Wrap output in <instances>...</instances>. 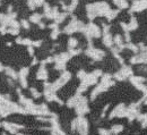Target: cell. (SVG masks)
<instances>
[{
    "label": "cell",
    "mask_w": 147,
    "mask_h": 135,
    "mask_svg": "<svg viewBox=\"0 0 147 135\" xmlns=\"http://www.w3.org/2000/svg\"><path fill=\"white\" fill-rule=\"evenodd\" d=\"M38 78H47V71L44 69V67H41L40 71H38Z\"/></svg>",
    "instance_id": "7a4b0ae2"
},
{
    "label": "cell",
    "mask_w": 147,
    "mask_h": 135,
    "mask_svg": "<svg viewBox=\"0 0 147 135\" xmlns=\"http://www.w3.org/2000/svg\"><path fill=\"white\" fill-rule=\"evenodd\" d=\"M22 24H23V26H24L25 28H28V24H27L26 20H22Z\"/></svg>",
    "instance_id": "5b68a950"
},
{
    "label": "cell",
    "mask_w": 147,
    "mask_h": 135,
    "mask_svg": "<svg viewBox=\"0 0 147 135\" xmlns=\"http://www.w3.org/2000/svg\"><path fill=\"white\" fill-rule=\"evenodd\" d=\"M31 92H32V94L35 96V98H38V96H40L38 92H37L36 90H34V89H31Z\"/></svg>",
    "instance_id": "277c9868"
},
{
    "label": "cell",
    "mask_w": 147,
    "mask_h": 135,
    "mask_svg": "<svg viewBox=\"0 0 147 135\" xmlns=\"http://www.w3.org/2000/svg\"><path fill=\"white\" fill-rule=\"evenodd\" d=\"M6 74L8 75V76L13 77V78H17V75H16V73L11 69V68H9V67H7L6 68Z\"/></svg>",
    "instance_id": "6da1fadb"
},
{
    "label": "cell",
    "mask_w": 147,
    "mask_h": 135,
    "mask_svg": "<svg viewBox=\"0 0 147 135\" xmlns=\"http://www.w3.org/2000/svg\"><path fill=\"white\" fill-rule=\"evenodd\" d=\"M40 19H41V15H38V14H34V15L31 17V20L34 22V23H37Z\"/></svg>",
    "instance_id": "3957f363"
}]
</instances>
